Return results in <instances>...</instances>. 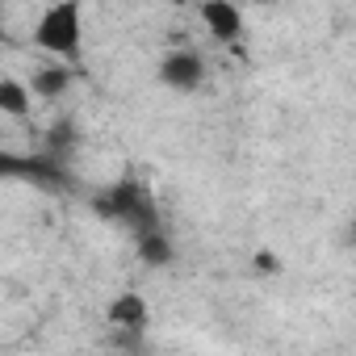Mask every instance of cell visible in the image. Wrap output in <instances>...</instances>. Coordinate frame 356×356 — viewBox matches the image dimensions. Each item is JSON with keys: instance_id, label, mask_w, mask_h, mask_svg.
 I'll return each instance as SVG.
<instances>
[{"instance_id": "1", "label": "cell", "mask_w": 356, "mask_h": 356, "mask_svg": "<svg viewBox=\"0 0 356 356\" xmlns=\"http://www.w3.org/2000/svg\"><path fill=\"white\" fill-rule=\"evenodd\" d=\"M80 5H72V0H63V5L47 9L38 30H34V42L55 55V59H76L80 55Z\"/></svg>"}, {"instance_id": "2", "label": "cell", "mask_w": 356, "mask_h": 356, "mask_svg": "<svg viewBox=\"0 0 356 356\" xmlns=\"http://www.w3.org/2000/svg\"><path fill=\"white\" fill-rule=\"evenodd\" d=\"M0 176H26V181L42 189H72V176L55 159H17V155H0Z\"/></svg>"}, {"instance_id": "3", "label": "cell", "mask_w": 356, "mask_h": 356, "mask_svg": "<svg viewBox=\"0 0 356 356\" xmlns=\"http://www.w3.org/2000/svg\"><path fill=\"white\" fill-rule=\"evenodd\" d=\"M159 80L168 88H181V92H193L202 80H206V63L197 51H172L163 63H159Z\"/></svg>"}, {"instance_id": "4", "label": "cell", "mask_w": 356, "mask_h": 356, "mask_svg": "<svg viewBox=\"0 0 356 356\" xmlns=\"http://www.w3.org/2000/svg\"><path fill=\"white\" fill-rule=\"evenodd\" d=\"M197 13H202L206 30H210L218 42H231V38H239V30H243V13L231 5V0H206Z\"/></svg>"}, {"instance_id": "5", "label": "cell", "mask_w": 356, "mask_h": 356, "mask_svg": "<svg viewBox=\"0 0 356 356\" xmlns=\"http://www.w3.org/2000/svg\"><path fill=\"white\" fill-rule=\"evenodd\" d=\"M109 323L122 331H143L147 327V302L138 293H118L109 302Z\"/></svg>"}, {"instance_id": "6", "label": "cell", "mask_w": 356, "mask_h": 356, "mask_svg": "<svg viewBox=\"0 0 356 356\" xmlns=\"http://www.w3.org/2000/svg\"><path fill=\"white\" fill-rule=\"evenodd\" d=\"M67 84H72V67H38L30 88H34L42 101H55V97L67 92Z\"/></svg>"}, {"instance_id": "7", "label": "cell", "mask_w": 356, "mask_h": 356, "mask_svg": "<svg viewBox=\"0 0 356 356\" xmlns=\"http://www.w3.org/2000/svg\"><path fill=\"white\" fill-rule=\"evenodd\" d=\"M26 109H30V88L22 80H0V113L26 118Z\"/></svg>"}, {"instance_id": "8", "label": "cell", "mask_w": 356, "mask_h": 356, "mask_svg": "<svg viewBox=\"0 0 356 356\" xmlns=\"http://www.w3.org/2000/svg\"><path fill=\"white\" fill-rule=\"evenodd\" d=\"M138 256L147 260V264H155V268H168L172 264V243H168V235L159 231V235H147V239H138Z\"/></svg>"}, {"instance_id": "9", "label": "cell", "mask_w": 356, "mask_h": 356, "mask_svg": "<svg viewBox=\"0 0 356 356\" xmlns=\"http://www.w3.org/2000/svg\"><path fill=\"white\" fill-rule=\"evenodd\" d=\"M72 143H76V126H72V122L51 126V134H47V151H51V159H55V163H59V155H63Z\"/></svg>"}, {"instance_id": "10", "label": "cell", "mask_w": 356, "mask_h": 356, "mask_svg": "<svg viewBox=\"0 0 356 356\" xmlns=\"http://www.w3.org/2000/svg\"><path fill=\"white\" fill-rule=\"evenodd\" d=\"M252 268H256L260 277H277V273H281V260H277L273 252H256V256H252Z\"/></svg>"}]
</instances>
